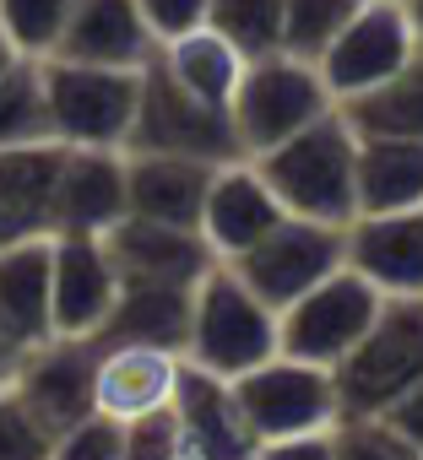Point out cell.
<instances>
[{
    "instance_id": "obj_1",
    "label": "cell",
    "mask_w": 423,
    "mask_h": 460,
    "mask_svg": "<svg viewBox=\"0 0 423 460\" xmlns=\"http://www.w3.org/2000/svg\"><path fill=\"white\" fill-rule=\"evenodd\" d=\"M250 163L272 184V195L288 206V217H310L331 227H347L358 217V136L342 119V109H331L310 130H299L293 141Z\"/></svg>"
},
{
    "instance_id": "obj_2",
    "label": "cell",
    "mask_w": 423,
    "mask_h": 460,
    "mask_svg": "<svg viewBox=\"0 0 423 460\" xmlns=\"http://www.w3.org/2000/svg\"><path fill=\"white\" fill-rule=\"evenodd\" d=\"M277 347V309H266L229 261H218L201 288H195V314H190V341H184V363L218 374V379H239L261 363H272Z\"/></svg>"
},
{
    "instance_id": "obj_3",
    "label": "cell",
    "mask_w": 423,
    "mask_h": 460,
    "mask_svg": "<svg viewBox=\"0 0 423 460\" xmlns=\"http://www.w3.org/2000/svg\"><path fill=\"white\" fill-rule=\"evenodd\" d=\"M337 109L326 76L315 60H299L288 49L245 60L239 93H234V130L245 157H261L283 141H293L299 130H310L315 119H326Z\"/></svg>"
},
{
    "instance_id": "obj_4",
    "label": "cell",
    "mask_w": 423,
    "mask_h": 460,
    "mask_svg": "<svg viewBox=\"0 0 423 460\" xmlns=\"http://www.w3.org/2000/svg\"><path fill=\"white\" fill-rule=\"evenodd\" d=\"M125 152H168V157H195V163H239V130H234V109L201 103L195 93H184L163 60L152 55L141 66V98H136V125Z\"/></svg>"
},
{
    "instance_id": "obj_5",
    "label": "cell",
    "mask_w": 423,
    "mask_h": 460,
    "mask_svg": "<svg viewBox=\"0 0 423 460\" xmlns=\"http://www.w3.org/2000/svg\"><path fill=\"white\" fill-rule=\"evenodd\" d=\"M342 417H380L423 379V298H385L369 336L331 368Z\"/></svg>"
},
{
    "instance_id": "obj_6",
    "label": "cell",
    "mask_w": 423,
    "mask_h": 460,
    "mask_svg": "<svg viewBox=\"0 0 423 460\" xmlns=\"http://www.w3.org/2000/svg\"><path fill=\"white\" fill-rule=\"evenodd\" d=\"M50 130L60 146H114L125 152L141 98V71L114 66H76V60H39Z\"/></svg>"
},
{
    "instance_id": "obj_7",
    "label": "cell",
    "mask_w": 423,
    "mask_h": 460,
    "mask_svg": "<svg viewBox=\"0 0 423 460\" xmlns=\"http://www.w3.org/2000/svg\"><path fill=\"white\" fill-rule=\"evenodd\" d=\"M380 309H385V293L374 282H364L353 266H342L320 288H310L299 304H288L277 314V347H283V358L337 368L369 336Z\"/></svg>"
},
{
    "instance_id": "obj_8",
    "label": "cell",
    "mask_w": 423,
    "mask_h": 460,
    "mask_svg": "<svg viewBox=\"0 0 423 460\" xmlns=\"http://www.w3.org/2000/svg\"><path fill=\"white\" fill-rule=\"evenodd\" d=\"M239 271V282L266 304V309H288L299 304L310 288H320L331 271L347 266V227H331V222H310V217H288L283 227H272V234L234 255L229 261Z\"/></svg>"
},
{
    "instance_id": "obj_9",
    "label": "cell",
    "mask_w": 423,
    "mask_h": 460,
    "mask_svg": "<svg viewBox=\"0 0 423 460\" xmlns=\"http://www.w3.org/2000/svg\"><path fill=\"white\" fill-rule=\"evenodd\" d=\"M234 395L245 406V422L261 444L272 438H299V433H326L342 422V401H337V379L320 363H299V358H272L250 374L234 379Z\"/></svg>"
},
{
    "instance_id": "obj_10",
    "label": "cell",
    "mask_w": 423,
    "mask_h": 460,
    "mask_svg": "<svg viewBox=\"0 0 423 460\" xmlns=\"http://www.w3.org/2000/svg\"><path fill=\"white\" fill-rule=\"evenodd\" d=\"M98 336H50L39 347H28L12 363V390L22 395V406L60 438L66 428L93 417V374H98Z\"/></svg>"
},
{
    "instance_id": "obj_11",
    "label": "cell",
    "mask_w": 423,
    "mask_h": 460,
    "mask_svg": "<svg viewBox=\"0 0 423 460\" xmlns=\"http://www.w3.org/2000/svg\"><path fill=\"white\" fill-rule=\"evenodd\" d=\"M412 55H418V44H412V28H407L401 0H364L358 17L337 33V44L315 66H320L331 98L347 103V98L391 82Z\"/></svg>"
},
{
    "instance_id": "obj_12",
    "label": "cell",
    "mask_w": 423,
    "mask_h": 460,
    "mask_svg": "<svg viewBox=\"0 0 423 460\" xmlns=\"http://www.w3.org/2000/svg\"><path fill=\"white\" fill-rule=\"evenodd\" d=\"M179 352L163 347H141V341H104L98 352V374H93V411L130 428L141 417H158L174 406L179 390Z\"/></svg>"
},
{
    "instance_id": "obj_13",
    "label": "cell",
    "mask_w": 423,
    "mask_h": 460,
    "mask_svg": "<svg viewBox=\"0 0 423 460\" xmlns=\"http://www.w3.org/2000/svg\"><path fill=\"white\" fill-rule=\"evenodd\" d=\"M104 250L120 271V282H174V288H201V277L218 266L212 244L201 239V227H168L147 217H120Z\"/></svg>"
},
{
    "instance_id": "obj_14",
    "label": "cell",
    "mask_w": 423,
    "mask_h": 460,
    "mask_svg": "<svg viewBox=\"0 0 423 460\" xmlns=\"http://www.w3.org/2000/svg\"><path fill=\"white\" fill-rule=\"evenodd\" d=\"M283 222H288V206L272 195V184L256 173L250 157L223 163L212 173V190H206V206H201V239L212 244L218 261H234V255L256 250Z\"/></svg>"
},
{
    "instance_id": "obj_15",
    "label": "cell",
    "mask_w": 423,
    "mask_h": 460,
    "mask_svg": "<svg viewBox=\"0 0 423 460\" xmlns=\"http://www.w3.org/2000/svg\"><path fill=\"white\" fill-rule=\"evenodd\" d=\"M174 417H179V438L195 460H256V449H261V438L250 433L245 406L234 395V379H218L195 363L179 368Z\"/></svg>"
},
{
    "instance_id": "obj_16",
    "label": "cell",
    "mask_w": 423,
    "mask_h": 460,
    "mask_svg": "<svg viewBox=\"0 0 423 460\" xmlns=\"http://www.w3.org/2000/svg\"><path fill=\"white\" fill-rule=\"evenodd\" d=\"M120 298V271L104 234H55V336H104Z\"/></svg>"
},
{
    "instance_id": "obj_17",
    "label": "cell",
    "mask_w": 423,
    "mask_h": 460,
    "mask_svg": "<svg viewBox=\"0 0 423 460\" xmlns=\"http://www.w3.org/2000/svg\"><path fill=\"white\" fill-rule=\"evenodd\" d=\"M152 55H158V39H152V28H147L136 0H71L60 44H55L50 60L141 71Z\"/></svg>"
},
{
    "instance_id": "obj_18",
    "label": "cell",
    "mask_w": 423,
    "mask_h": 460,
    "mask_svg": "<svg viewBox=\"0 0 423 460\" xmlns=\"http://www.w3.org/2000/svg\"><path fill=\"white\" fill-rule=\"evenodd\" d=\"M347 266L385 298H423V206L347 222Z\"/></svg>"
},
{
    "instance_id": "obj_19",
    "label": "cell",
    "mask_w": 423,
    "mask_h": 460,
    "mask_svg": "<svg viewBox=\"0 0 423 460\" xmlns=\"http://www.w3.org/2000/svg\"><path fill=\"white\" fill-rule=\"evenodd\" d=\"M0 331L12 336L17 358L55 336V234L0 250Z\"/></svg>"
},
{
    "instance_id": "obj_20",
    "label": "cell",
    "mask_w": 423,
    "mask_h": 460,
    "mask_svg": "<svg viewBox=\"0 0 423 460\" xmlns=\"http://www.w3.org/2000/svg\"><path fill=\"white\" fill-rule=\"evenodd\" d=\"M120 217H125V152L66 146L50 234H109Z\"/></svg>"
},
{
    "instance_id": "obj_21",
    "label": "cell",
    "mask_w": 423,
    "mask_h": 460,
    "mask_svg": "<svg viewBox=\"0 0 423 460\" xmlns=\"http://www.w3.org/2000/svg\"><path fill=\"white\" fill-rule=\"evenodd\" d=\"M212 163L168 157V152H125V217L201 227V206L212 190Z\"/></svg>"
},
{
    "instance_id": "obj_22",
    "label": "cell",
    "mask_w": 423,
    "mask_h": 460,
    "mask_svg": "<svg viewBox=\"0 0 423 460\" xmlns=\"http://www.w3.org/2000/svg\"><path fill=\"white\" fill-rule=\"evenodd\" d=\"M60 163H66L60 141H33V146H6L0 152V222H6L12 239L50 234Z\"/></svg>"
},
{
    "instance_id": "obj_23",
    "label": "cell",
    "mask_w": 423,
    "mask_h": 460,
    "mask_svg": "<svg viewBox=\"0 0 423 460\" xmlns=\"http://www.w3.org/2000/svg\"><path fill=\"white\" fill-rule=\"evenodd\" d=\"M190 314H195V288H174V282H120L114 314L104 325L98 341H141V347H163L184 358L190 341Z\"/></svg>"
},
{
    "instance_id": "obj_24",
    "label": "cell",
    "mask_w": 423,
    "mask_h": 460,
    "mask_svg": "<svg viewBox=\"0 0 423 460\" xmlns=\"http://www.w3.org/2000/svg\"><path fill=\"white\" fill-rule=\"evenodd\" d=\"M423 206V141L358 136V217Z\"/></svg>"
},
{
    "instance_id": "obj_25",
    "label": "cell",
    "mask_w": 423,
    "mask_h": 460,
    "mask_svg": "<svg viewBox=\"0 0 423 460\" xmlns=\"http://www.w3.org/2000/svg\"><path fill=\"white\" fill-rule=\"evenodd\" d=\"M158 60L163 71L195 93L201 103H218V109H234V93H239V76H245V55L212 28H195L174 44H158Z\"/></svg>"
},
{
    "instance_id": "obj_26",
    "label": "cell",
    "mask_w": 423,
    "mask_h": 460,
    "mask_svg": "<svg viewBox=\"0 0 423 460\" xmlns=\"http://www.w3.org/2000/svg\"><path fill=\"white\" fill-rule=\"evenodd\" d=\"M353 136H391V141H423V55H412L391 82L337 103Z\"/></svg>"
},
{
    "instance_id": "obj_27",
    "label": "cell",
    "mask_w": 423,
    "mask_h": 460,
    "mask_svg": "<svg viewBox=\"0 0 423 460\" xmlns=\"http://www.w3.org/2000/svg\"><path fill=\"white\" fill-rule=\"evenodd\" d=\"M33 141H55L50 103H44V71H39V60H17L0 76V152L33 146Z\"/></svg>"
},
{
    "instance_id": "obj_28",
    "label": "cell",
    "mask_w": 423,
    "mask_h": 460,
    "mask_svg": "<svg viewBox=\"0 0 423 460\" xmlns=\"http://www.w3.org/2000/svg\"><path fill=\"white\" fill-rule=\"evenodd\" d=\"M283 22H288V0H212L206 6V28L223 33L245 60L277 55Z\"/></svg>"
},
{
    "instance_id": "obj_29",
    "label": "cell",
    "mask_w": 423,
    "mask_h": 460,
    "mask_svg": "<svg viewBox=\"0 0 423 460\" xmlns=\"http://www.w3.org/2000/svg\"><path fill=\"white\" fill-rule=\"evenodd\" d=\"M364 0H288V22H283V49L299 60H320L337 33L358 17Z\"/></svg>"
},
{
    "instance_id": "obj_30",
    "label": "cell",
    "mask_w": 423,
    "mask_h": 460,
    "mask_svg": "<svg viewBox=\"0 0 423 460\" xmlns=\"http://www.w3.org/2000/svg\"><path fill=\"white\" fill-rule=\"evenodd\" d=\"M71 0H0V28L12 33V44L28 60H50L60 44Z\"/></svg>"
},
{
    "instance_id": "obj_31",
    "label": "cell",
    "mask_w": 423,
    "mask_h": 460,
    "mask_svg": "<svg viewBox=\"0 0 423 460\" xmlns=\"http://www.w3.org/2000/svg\"><path fill=\"white\" fill-rule=\"evenodd\" d=\"M331 438H337V460H423L385 417H342Z\"/></svg>"
},
{
    "instance_id": "obj_32",
    "label": "cell",
    "mask_w": 423,
    "mask_h": 460,
    "mask_svg": "<svg viewBox=\"0 0 423 460\" xmlns=\"http://www.w3.org/2000/svg\"><path fill=\"white\" fill-rule=\"evenodd\" d=\"M50 455H55V433L6 385L0 390V460H50Z\"/></svg>"
},
{
    "instance_id": "obj_33",
    "label": "cell",
    "mask_w": 423,
    "mask_h": 460,
    "mask_svg": "<svg viewBox=\"0 0 423 460\" xmlns=\"http://www.w3.org/2000/svg\"><path fill=\"white\" fill-rule=\"evenodd\" d=\"M50 460H125V428L93 411L87 422H76L55 438Z\"/></svg>"
},
{
    "instance_id": "obj_34",
    "label": "cell",
    "mask_w": 423,
    "mask_h": 460,
    "mask_svg": "<svg viewBox=\"0 0 423 460\" xmlns=\"http://www.w3.org/2000/svg\"><path fill=\"white\" fill-rule=\"evenodd\" d=\"M179 449H184V438H179V417H174V406L125 428V460H174Z\"/></svg>"
},
{
    "instance_id": "obj_35",
    "label": "cell",
    "mask_w": 423,
    "mask_h": 460,
    "mask_svg": "<svg viewBox=\"0 0 423 460\" xmlns=\"http://www.w3.org/2000/svg\"><path fill=\"white\" fill-rule=\"evenodd\" d=\"M136 6H141L152 39L158 44H174V39L206 28V6H212V0H136Z\"/></svg>"
},
{
    "instance_id": "obj_36",
    "label": "cell",
    "mask_w": 423,
    "mask_h": 460,
    "mask_svg": "<svg viewBox=\"0 0 423 460\" xmlns=\"http://www.w3.org/2000/svg\"><path fill=\"white\" fill-rule=\"evenodd\" d=\"M256 460H337V438L326 433H299V438H272L256 449Z\"/></svg>"
},
{
    "instance_id": "obj_37",
    "label": "cell",
    "mask_w": 423,
    "mask_h": 460,
    "mask_svg": "<svg viewBox=\"0 0 423 460\" xmlns=\"http://www.w3.org/2000/svg\"><path fill=\"white\" fill-rule=\"evenodd\" d=\"M380 417H385V422H391V428H396V433L418 449V455H423V379H418V385H412L396 406H385Z\"/></svg>"
},
{
    "instance_id": "obj_38",
    "label": "cell",
    "mask_w": 423,
    "mask_h": 460,
    "mask_svg": "<svg viewBox=\"0 0 423 460\" xmlns=\"http://www.w3.org/2000/svg\"><path fill=\"white\" fill-rule=\"evenodd\" d=\"M401 12H407V28H412V44L423 55V0H401Z\"/></svg>"
},
{
    "instance_id": "obj_39",
    "label": "cell",
    "mask_w": 423,
    "mask_h": 460,
    "mask_svg": "<svg viewBox=\"0 0 423 460\" xmlns=\"http://www.w3.org/2000/svg\"><path fill=\"white\" fill-rule=\"evenodd\" d=\"M17 60H28V55H22V49L12 44V33H6V28H0V76H6V71H12Z\"/></svg>"
},
{
    "instance_id": "obj_40",
    "label": "cell",
    "mask_w": 423,
    "mask_h": 460,
    "mask_svg": "<svg viewBox=\"0 0 423 460\" xmlns=\"http://www.w3.org/2000/svg\"><path fill=\"white\" fill-rule=\"evenodd\" d=\"M12 363H17V347H12L6 331H0V368H12Z\"/></svg>"
},
{
    "instance_id": "obj_41",
    "label": "cell",
    "mask_w": 423,
    "mask_h": 460,
    "mask_svg": "<svg viewBox=\"0 0 423 460\" xmlns=\"http://www.w3.org/2000/svg\"><path fill=\"white\" fill-rule=\"evenodd\" d=\"M6 244H17V239H12V234H6V222H0V250H6Z\"/></svg>"
},
{
    "instance_id": "obj_42",
    "label": "cell",
    "mask_w": 423,
    "mask_h": 460,
    "mask_svg": "<svg viewBox=\"0 0 423 460\" xmlns=\"http://www.w3.org/2000/svg\"><path fill=\"white\" fill-rule=\"evenodd\" d=\"M6 379H12V368H0V390H6Z\"/></svg>"
},
{
    "instance_id": "obj_43",
    "label": "cell",
    "mask_w": 423,
    "mask_h": 460,
    "mask_svg": "<svg viewBox=\"0 0 423 460\" xmlns=\"http://www.w3.org/2000/svg\"><path fill=\"white\" fill-rule=\"evenodd\" d=\"M174 460H195V455H190V449H179V455H174Z\"/></svg>"
}]
</instances>
